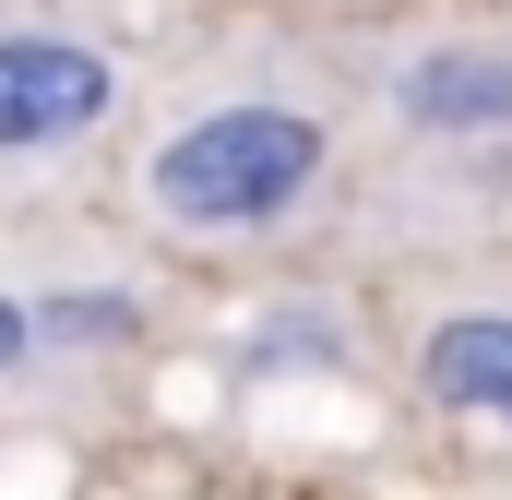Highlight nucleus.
I'll return each instance as SVG.
<instances>
[{"mask_svg":"<svg viewBox=\"0 0 512 500\" xmlns=\"http://www.w3.org/2000/svg\"><path fill=\"white\" fill-rule=\"evenodd\" d=\"M36 334H72V346H108V334H131V298H48V310H36Z\"/></svg>","mask_w":512,"mask_h":500,"instance_id":"39448f33","label":"nucleus"},{"mask_svg":"<svg viewBox=\"0 0 512 500\" xmlns=\"http://www.w3.org/2000/svg\"><path fill=\"white\" fill-rule=\"evenodd\" d=\"M393 108L429 131V143H489V131H512V48L501 36L417 48V60L393 72Z\"/></svg>","mask_w":512,"mask_h":500,"instance_id":"7ed1b4c3","label":"nucleus"},{"mask_svg":"<svg viewBox=\"0 0 512 500\" xmlns=\"http://www.w3.org/2000/svg\"><path fill=\"white\" fill-rule=\"evenodd\" d=\"M120 108V72L84 48V36H0V155H36V143H72Z\"/></svg>","mask_w":512,"mask_h":500,"instance_id":"f03ea898","label":"nucleus"},{"mask_svg":"<svg viewBox=\"0 0 512 500\" xmlns=\"http://www.w3.org/2000/svg\"><path fill=\"white\" fill-rule=\"evenodd\" d=\"M417 381H429V405L501 417V429H512V310H453V322H429Z\"/></svg>","mask_w":512,"mask_h":500,"instance_id":"20e7f679","label":"nucleus"},{"mask_svg":"<svg viewBox=\"0 0 512 500\" xmlns=\"http://www.w3.org/2000/svg\"><path fill=\"white\" fill-rule=\"evenodd\" d=\"M24 358H36V310H24V298H0V381L24 370Z\"/></svg>","mask_w":512,"mask_h":500,"instance_id":"423d86ee","label":"nucleus"},{"mask_svg":"<svg viewBox=\"0 0 512 500\" xmlns=\"http://www.w3.org/2000/svg\"><path fill=\"white\" fill-rule=\"evenodd\" d=\"M322 155H334V143H322L310 108L239 96V108H203V120L167 131L155 167H143V191H155V215H179V227H274L286 203H310Z\"/></svg>","mask_w":512,"mask_h":500,"instance_id":"f257e3e1","label":"nucleus"}]
</instances>
